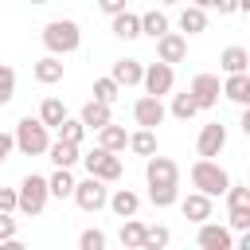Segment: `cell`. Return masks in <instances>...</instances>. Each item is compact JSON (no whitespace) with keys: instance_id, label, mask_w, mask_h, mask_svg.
<instances>
[{"instance_id":"e575fe53","label":"cell","mask_w":250,"mask_h":250,"mask_svg":"<svg viewBox=\"0 0 250 250\" xmlns=\"http://www.w3.org/2000/svg\"><path fill=\"white\" fill-rule=\"evenodd\" d=\"M148 199L152 207H172L180 199V184H168V188H148Z\"/></svg>"},{"instance_id":"8fae6325","label":"cell","mask_w":250,"mask_h":250,"mask_svg":"<svg viewBox=\"0 0 250 250\" xmlns=\"http://www.w3.org/2000/svg\"><path fill=\"white\" fill-rule=\"evenodd\" d=\"M133 117H137V125H141V129H156V125L168 117V109H164V102H160V98L145 94V98H137V102H133Z\"/></svg>"},{"instance_id":"7a4b0ae2","label":"cell","mask_w":250,"mask_h":250,"mask_svg":"<svg viewBox=\"0 0 250 250\" xmlns=\"http://www.w3.org/2000/svg\"><path fill=\"white\" fill-rule=\"evenodd\" d=\"M12 141H16V148H20L23 156H43L47 145H51V129H47L39 117H20Z\"/></svg>"},{"instance_id":"b9f144b4","label":"cell","mask_w":250,"mask_h":250,"mask_svg":"<svg viewBox=\"0 0 250 250\" xmlns=\"http://www.w3.org/2000/svg\"><path fill=\"white\" fill-rule=\"evenodd\" d=\"M12 148H16V141H12V133H4V129H0V164H4L8 156H12Z\"/></svg>"},{"instance_id":"7c38bea8","label":"cell","mask_w":250,"mask_h":250,"mask_svg":"<svg viewBox=\"0 0 250 250\" xmlns=\"http://www.w3.org/2000/svg\"><path fill=\"white\" fill-rule=\"evenodd\" d=\"M184 55H188V39H184L180 31H164V35H156V59H160V62L176 66V62H184Z\"/></svg>"},{"instance_id":"7402d4cb","label":"cell","mask_w":250,"mask_h":250,"mask_svg":"<svg viewBox=\"0 0 250 250\" xmlns=\"http://www.w3.org/2000/svg\"><path fill=\"white\" fill-rule=\"evenodd\" d=\"M180 31H184V35H199V31H207V8L188 4V8L180 12Z\"/></svg>"},{"instance_id":"6da1fadb","label":"cell","mask_w":250,"mask_h":250,"mask_svg":"<svg viewBox=\"0 0 250 250\" xmlns=\"http://www.w3.org/2000/svg\"><path fill=\"white\" fill-rule=\"evenodd\" d=\"M227 184H230V176H227V168L215 160V156H199L195 164H191V188L195 191H203V195H223L227 191Z\"/></svg>"},{"instance_id":"cb8c5ba5","label":"cell","mask_w":250,"mask_h":250,"mask_svg":"<svg viewBox=\"0 0 250 250\" xmlns=\"http://www.w3.org/2000/svg\"><path fill=\"white\" fill-rule=\"evenodd\" d=\"M109 20H113V35L117 39H137L141 35V16H133L129 8L117 12V16H109Z\"/></svg>"},{"instance_id":"603a6c76","label":"cell","mask_w":250,"mask_h":250,"mask_svg":"<svg viewBox=\"0 0 250 250\" xmlns=\"http://www.w3.org/2000/svg\"><path fill=\"white\" fill-rule=\"evenodd\" d=\"M47 191H51V199H70V191H74L70 168H55V172L47 176Z\"/></svg>"},{"instance_id":"74e56055","label":"cell","mask_w":250,"mask_h":250,"mask_svg":"<svg viewBox=\"0 0 250 250\" xmlns=\"http://www.w3.org/2000/svg\"><path fill=\"white\" fill-rule=\"evenodd\" d=\"M8 238H16V219H12V211H0V242H8Z\"/></svg>"},{"instance_id":"52a82bcc","label":"cell","mask_w":250,"mask_h":250,"mask_svg":"<svg viewBox=\"0 0 250 250\" xmlns=\"http://www.w3.org/2000/svg\"><path fill=\"white\" fill-rule=\"evenodd\" d=\"M141 86H145V94H152V98H164V94H172V86H176V70L168 66V62H152V66H145V74H141Z\"/></svg>"},{"instance_id":"ee69618b","label":"cell","mask_w":250,"mask_h":250,"mask_svg":"<svg viewBox=\"0 0 250 250\" xmlns=\"http://www.w3.org/2000/svg\"><path fill=\"white\" fill-rule=\"evenodd\" d=\"M191 4H199V8H211V0H191Z\"/></svg>"},{"instance_id":"ba28073f","label":"cell","mask_w":250,"mask_h":250,"mask_svg":"<svg viewBox=\"0 0 250 250\" xmlns=\"http://www.w3.org/2000/svg\"><path fill=\"white\" fill-rule=\"evenodd\" d=\"M145 180H148V188H168V184H180V164L172 160V156H148V164H145Z\"/></svg>"},{"instance_id":"2e32d148","label":"cell","mask_w":250,"mask_h":250,"mask_svg":"<svg viewBox=\"0 0 250 250\" xmlns=\"http://www.w3.org/2000/svg\"><path fill=\"white\" fill-rule=\"evenodd\" d=\"M105 207H109L117 219H129V215H137V207H141V195H137L133 188H117V191L105 199Z\"/></svg>"},{"instance_id":"f546056e","label":"cell","mask_w":250,"mask_h":250,"mask_svg":"<svg viewBox=\"0 0 250 250\" xmlns=\"http://www.w3.org/2000/svg\"><path fill=\"white\" fill-rule=\"evenodd\" d=\"M164 31H168V16H164V12L152 8V12L141 16V35H152V39H156V35H164Z\"/></svg>"},{"instance_id":"d6986e66","label":"cell","mask_w":250,"mask_h":250,"mask_svg":"<svg viewBox=\"0 0 250 250\" xmlns=\"http://www.w3.org/2000/svg\"><path fill=\"white\" fill-rule=\"evenodd\" d=\"M223 94H227L234 105H246V102H250V74H246V70H234V74H227V82H223Z\"/></svg>"},{"instance_id":"44dd1931","label":"cell","mask_w":250,"mask_h":250,"mask_svg":"<svg viewBox=\"0 0 250 250\" xmlns=\"http://www.w3.org/2000/svg\"><path fill=\"white\" fill-rule=\"evenodd\" d=\"M98 145H102L105 152H125V145H129V133H125L121 125H113V121H105V125L98 129Z\"/></svg>"},{"instance_id":"30bf717a","label":"cell","mask_w":250,"mask_h":250,"mask_svg":"<svg viewBox=\"0 0 250 250\" xmlns=\"http://www.w3.org/2000/svg\"><path fill=\"white\" fill-rule=\"evenodd\" d=\"M188 94L195 98V105H199V109H211V105L219 102V94H223L219 74H195V78H191V86H188Z\"/></svg>"},{"instance_id":"e0dca14e","label":"cell","mask_w":250,"mask_h":250,"mask_svg":"<svg viewBox=\"0 0 250 250\" xmlns=\"http://www.w3.org/2000/svg\"><path fill=\"white\" fill-rule=\"evenodd\" d=\"M31 74H35L39 86H55V82H62V59H59V55H43V59L31 66Z\"/></svg>"},{"instance_id":"1f68e13d","label":"cell","mask_w":250,"mask_h":250,"mask_svg":"<svg viewBox=\"0 0 250 250\" xmlns=\"http://www.w3.org/2000/svg\"><path fill=\"white\" fill-rule=\"evenodd\" d=\"M223 195H227V207H230V211H246V207H250V188H246V184H227Z\"/></svg>"},{"instance_id":"d590c367","label":"cell","mask_w":250,"mask_h":250,"mask_svg":"<svg viewBox=\"0 0 250 250\" xmlns=\"http://www.w3.org/2000/svg\"><path fill=\"white\" fill-rule=\"evenodd\" d=\"M16 98V70L0 62V105H8Z\"/></svg>"},{"instance_id":"8d00e7d4","label":"cell","mask_w":250,"mask_h":250,"mask_svg":"<svg viewBox=\"0 0 250 250\" xmlns=\"http://www.w3.org/2000/svg\"><path fill=\"white\" fill-rule=\"evenodd\" d=\"M78 246H82V250H102V246H105V234L90 227V230H82V234H78Z\"/></svg>"},{"instance_id":"ac0fdd59","label":"cell","mask_w":250,"mask_h":250,"mask_svg":"<svg viewBox=\"0 0 250 250\" xmlns=\"http://www.w3.org/2000/svg\"><path fill=\"white\" fill-rule=\"evenodd\" d=\"M141 74H145V66H141V59H117L113 62V82L117 86H141Z\"/></svg>"},{"instance_id":"83f0119b","label":"cell","mask_w":250,"mask_h":250,"mask_svg":"<svg viewBox=\"0 0 250 250\" xmlns=\"http://www.w3.org/2000/svg\"><path fill=\"white\" fill-rule=\"evenodd\" d=\"M55 129H59V137H62V141H70V145H82V137L90 133V129H86L78 117H70V113H66V117H62Z\"/></svg>"},{"instance_id":"4316f807","label":"cell","mask_w":250,"mask_h":250,"mask_svg":"<svg viewBox=\"0 0 250 250\" xmlns=\"http://www.w3.org/2000/svg\"><path fill=\"white\" fill-rule=\"evenodd\" d=\"M62 117H66V105H62L59 98H43V105H39V121H43L47 129H55Z\"/></svg>"},{"instance_id":"7bdbcfd3","label":"cell","mask_w":250,"mask_h":250,"mask_svg":"<svg viewBox=\"0 0 250 250\" xmlns=\"http://www.w3.org/2000/svg\"><path fill=\"white\" fill-rule=\"evenodd\" d=\"M211 8H219V16H234L238 12V0H211Z\"/></svg>"},{"instance_id":"5b68a950","label":"cell","mask_w":250,"mask_h":250,"mask_svg":"<svg viewBox=\"0 0 250 250\" xmlns=\"http://www.w3.org/2000/svg\"><path fill=\"white\" fill-rule=\"evenodd\" d=\"M78 160L86 164V172H90V176H98V180H105V184L121 180V156H117V152H105L102 145H98V148H90V152H82Z\"/></svg>"},{"instance_id":"277c9868","label":"cell","mask_w":250,"mask_h":250,"mask_svg":"<svg viewBox=\"0 0 250 250\" xmlns=\"http://www.w3.org/2000/svg\"><path fill=\"white\" fill-rule=\"evenodd\" d=\"M78 43H82V31L74 20H51L43 27V47L51 55H70V51H78Z\"/></svg>"},{"instance_id":"60d3db41","label":"cell","mask_w":250,"mask_h":250,"mask_svg":"<svg viewBox=\"0 0 250 250\" xmlns=\"http://www.w3.org/2000/svg\"><path fill=\"white\" fill-rule=\"evenodd\" d=\"M125 4H129V0H98V8H102L105 16H117V12H125Z\"/></svg>"},{"instance_id":"ffe728a7","label":"cell","mask_w":250,"mask_h":250,"mask_svg":"<svg viewBox=\"0 0 250 250\" xmlns=\"http://www.w3.org/2000/svg\"><path fill=\"white\" fill-rule=\"evenodd\" d=\"M78 121H82L86 129H94V133H98V129H102L105 121H113V117H109V105H105V102H98V98H90V102L82 105V113H78Z\"/></svg>"},{"instance_id":"f35d334b","label":"cell","mask_w":250,"mask_h":250,"mask_svg":"<svg viewBox=\"0 0 250 250\" xmlns=\"http://www.w3.org/2000/svg\"><path fill=\"white\" fill-rule=\"evenodd\" d=\"M230 230H250V207L246 211H230Z\"/></svg>"},{"instance_id":"4dcf8cb0","label":"cell","mask_w":250,"mask_h":250,"mask_svg":"<svg viewBox=\"0 0 250 250\" xmlns=\"http://www.w3.org/2000/svg\"><path fill=\"white\" fill-rule=\"evenodd\" d=\"M199 113V105H195V98L184 90V94H172V117H180V121H191Z\"/></svg>"},{"instance_id":"3957f363","label":"cell","mask_w":250,"mask_h":250,"mask_svg":"<svg viewBox=\"0 0 250 250\" xmlns=\"http://www.w3.org/2000/svg\"><path fill=\"white\" fill-rule=\"evenodd\" d=\"M47 199H51V191H47V176L27 172V176L20 180V188H16V211H20V215H43Z\"/></svg>"},{"instance_id":"4fadbf2b","label":"cell","mask_w":250,"mask_h":250,"mask_svg":"<svg viewBox=\"0 0 250 250\" xmlns=\"http://www.w3.org/2000/svg\"><path fill=\"white\" fill-rule=\"evenodd\" d=\"M195 148H199V156H219V152L227 148V125H219V121H207V125L199 129V141H195Z\"/></svg>"},{"instance_id":"5bb4252c","label":"cell","mask_w":250,"mask_h":250,"mask_svg":"<svg viewBox=\"0 0 250 250\" xmlns=\"http://www.w3.org/2000/svg\"><path fill=\"white\" fill-rule=\"evenodd\" d=\"M180 211H184V219H188V223H203V219H211L215 203H211V195H203V191H191L188 199H180Z\"/></svg>"},{"instance_id":"f6af8a7d","label":"cell","mask_w":250,"mask_h":250,"mask_svg":"<svg viewBox=\"0 0 250 250\" xmlns=\"http://www.w3.org/2000/svg\"><path fill=\"white\" fill-rule=\"evenodd\" d=\"M160 4H180V0H160Z\"/></svg>"},{"instance_id":"836d02e7","label":"cell","mask_w":250,"mask_h":250,"mask_svg":"<svg viewBox=\"0 0 250 250\" xmlns=\"http://www.w3.org/2000/svg\"><path fill=\"white\" fill-rule=\"evenodd\" d=\"M117 94H121V86H117L109 74H105V78H94V98H98V102L113 105V102H117Z\"/></svg>"},{"instance_id":"f1b7e54d","label":"cell","mask_w":250,"mask_h":250,"mask_svg":"<svg viewBox=\"0 0 250 250\" xmlns=\"http://www.w3.org/2000/svg\"><path fill=\"white\" fill-rule=\"evenodd\" d=\"M125 148H133L137 156H152V152H156V133H152V129H137Z\"/></svg>"},{"instance_id":"bcb514c9","label":"cell","mask_w":250,"mask_h":250,"mask_svg":"<svg viewBox=\"0 0 250 250\" xmlns=\"http://www.w3.org/2000/svg\"><path fill=\"white\" fill-rule=\"evenodd\" d=\"M31 4H47V0H31Z\"/></svg>"},{"instance_id":"d6a6232c","label":"cell","mask_w":250,"mask_h":250,"mask_svg":"<svg viewBox=\"0 0 250 250\" xmlns=\"http://www.w3.org/2000/svg\"><path fill=\"white\" fill-rule=\"evenodd\" d=\"M172 242V230L168 227H145V242H141V250H164Z\"/></svg>"},{"instance_id":"d4e9b609","label":"cell","mask_w":250,"mask_h":250,"mask_svg":"<svg viewBox=\"0 0 250 250\" xmlns=\"http://www.w3.org/2000/svg\"><path fill=\"white\" fill-rule=\"evenodd\" d=\"M219 66H223L227 74H234V70H246V66H250V51L234 43V47H227V51L219 55Z\"/></svg>"},{"instance_id":"9a60e30c","label":"cell","mask_w":250,"mask_h":250,"mask_svg":"<svg viewBox=\"0 0 250 250\" xmlns=\"http://www.w3.org/2000/svg\"><path fill=\"white\" fill-rule=\"evenodd\" d=\"M43 156H47L55 168H74L82 152H78V145H70V141H62V137H59V141H51V145H47V152H43Z\"/></svg>"},{"instance_id":"9c48e42d","label":"cell","mask_w":250,"mask_h":250,"mask_svg":"<svg viewBox=\"0 0 250 250\" xmlns=\"http://www.w3.org/2000/svg\"><path fill=\"white\" fill-rule=\"evenodd\" d=\"M195 242H199V250H230V246H234V234H230V227L203 219V223H199Z\"/></svg>"},{"instance_id":"484cf974","label":"cell","mask_w":250,"mask_h":250,"mask_svg":"<svg viewBox=\"0 0 250 250\" xmlns=\"http://www.w3.org/2000/svg\"><path fill=\"white\" fill-rule=\"evenodd\" d=\"M117 238H121V246L141 250V242H145V223H141V219H133V215H129V219H121V234H117Z\"/></svg>"},{"instance_id":"ab89813d","label":"cell","mask_w":250,"mask_h":250,"mask_svg":"<svg viewBox=\"0 0 250 250\" xmlns=\"http://www.w3.org/2000/svg\"><path fill=\"white\" fill-rule=\"evenodd\" d=\"M0 211H16V188H0Z\"/></svg>"},{"instance_id":"8992f818","label":"cell","mask_w":250,"mask_h":250,"mask_svg":"<svg viewBox=\"0 0 250 250\" xmlns=\"http://www.w3.org/2000/svg\"><path fill=\"white\" fill-rule=\"evenodd\" d=\"M70 199H74L82 211H102V207H105V199H109V188H105V180H98V176H90V172H86V180H74Z\"/></svg>"}]
</instances>
